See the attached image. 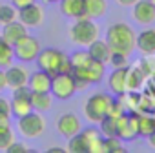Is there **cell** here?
<instances>
[{
    "mask_svg": "<svg viewBox=\"0 0 155 153\" xmlns=\"http://www.w3.org/2000/svg\"><path fill=\"white\" fill-rule=\"evenodd\" d=\"M106 40L113 51H119L124 55H131L137 49V35L131 29V26L126 22L111 24L106 29Z\"/></svg>",
    "mask_w": 155,
    "mask_h": 153,
    "instance_id": "cell-1",
    "label": "cell"
},
{
    "mask_svg": "<svg viewBox=\"0 0 155 153\" xmlns=\"http://www.w3.org/2000/svg\"><path fill=\"white\" fill-rule=\"evenodd\" d=\"M35 62H37L38 69L49 73L51 76L57 75V73H71L73 71L69 57L66 53H62L60 49H55V47L40 49V53L35 58Z\"/></svg>",
    "mask_w": 155,
    "mask_h": 153,
    "instance_id": "cell-2",
    "label": "cell"
},
{
    "mask_svg": "<svg viewBox=\"0 0 155 153\" xmlns=\"http://www.w3.org/2000/svg\"><path fill=\"white\" fill-rule=\"evenodd\" d=\"M99 35H101V29L95 24V20L86 18V17L77 18L75 24L69 28V38L82 47H88L91 42H95L99 38Z\"/></svg>",
    "mask_w": 155,
    "mask_h": 153,
    "instance_id": "cell-3",
    "label": "cell"
},
{
    "mask_svg": "<svg viewBox=\"0 0 155 153\" xmlns=\"http://www.w3.org/2000/svg\"><path fill=\"white\" fill-rule=\"evenodd\" d=\"M111 102H113V99L108 93H93L84 104V117L88 119V122L99 124L110 113Z\"/></svg>",
    "mask_w": 155,
    "mask_h": 153,
    "instance_id": "cell-4",
    "label": "cell"
},
{
    "mask_svg": "<svg viewBox=\"0 0 155 153\" xmlns=\"http://www.w3.org/2000/svg\"><path fill=\"white\" fill-rule=\"evenodd\" d=\"M18 133L24 138H38L44 131H46V120L38 111H31L24 117L18 119Z\"/></svg>",
    "mask_w": 155,
    "mask_h": 153,
    "instance_id": "cell-5",
    "label": "cell"
},
{
    "mask_svg": "<svg viewBox=\"0 0 155 153\" xmlns=\"http://www.w3.org/2000/svg\"><path fill=\"white\" fill-rule=\"evenodd\" d=\"M77 88H75V79L71 73H57L51 79V90L49 93L53 95V99L58 100H68L75 95Z\"/></svg>",
    "mask_w": 155,
    "mask_h": 153,
    "instance_id": "cell-6",
    "label": "cell"
},
{
    "mask_svg": "<svg viewBox=\"0 0 155 153\" xmlns=\"http://www.w3.org/2000/svg\"><path fill=\"white\" fill-rule=\"evenodd\" d=\"M42 46L38 42V38L31 37V35H26L22 37L17 44H13V51H15V58L20 60V62H33L38 53H40Z\"/></svg>",
    "mask_w": 155,
    "mask_h": 153,
    "instance_id": "cell-7",
    "label": "cell"
},
{
    "mask_svg": "<svg viewBox=\"0 0 155 153\" xmlns=\"http://www.w3.org/2000/svg\"><path fill=\"white\" fill-rule=\"evenodd\" d=\"M104 73H106V64L99 62V60H91L90 66L82 67V69H73L71 75H73V79L77 80H82L86 82L88 86L90 84H99L102 79H104Z\"/></svg>",
    "mask_w": 155,
    "mask_h": 153,
    "instance_id": "cell-8",
    "label": "cell"
},
{
    "mask_svg": "<svg viewBox=\"0 0 155 153\" xmlns=\"http://www.w3.org/2000/svg\"><path fill=\"white\" fill-rule=\"evenodd\" d=\"M137 120H139V113H122L120 117H117V131H115V135L122 142L124 140H133L135 137H139Z\"/></svg>",
    "mask_w": 155,
    "mask_h": 153,
    "instance_id": "cell-9",
    "label": "cell"
},
{
    "mask_svg": "<svg viewBox=\"0 0 155 153\" xmlns=\"http://www.w3.org/2000/svg\"><path fill=\"white\" fill-rule=\"evenodd\" d=\"M131 17L140 26H151L155 22V6L151 0H139L137 4L131 6Z\"/></svg>",
    "mask_w": 155,
    "mask_h": 153,
    "instance_id": "cell-10",
    "label": "cell"
},
{
    "mask_svg": "<svg viewBox=\"0 0 155 153\" xmlns=\"http://www.w3.org/2000/svg\"><path fill=\"white\" fill-rule=\"evenodd\" d=\"M18 20L26 26V28H37L44 22V9L42 6H38L37 2L24 6L18 9Z\"/></svg>",
    "mask_w": 155,
    "mask_h": 153,
    "instance_id": "cell-11",
    "label": "cell"
},
{
    "mask_svg": "<svg viewBox=\"0 0 155 153\" xmlns=\"http://www.w3.org/2000/svg\"><path fill=\"white\" fill-rule=\"evenodd\" d=\"M81 129H82L81 119L77 117L75 113H64V115L57 120V131H58L62 137H66V138H69V137H73V135H77V133H81Z\"/></svg>",
    "mask_w": 155,
    "mask_h": 153,
    "instance_id": "cell-12",
    "label": "cell"
},
{
    "mask_svg": "<svg viewBox=\"0 0 155 153\" xmlns=\"http://www.w3.org/2000/svg\"><path fill=\"white\" fill-rule=\"evenodd\" d=\"M4 71H6L8 88H11V90H15V88H18V86H26L28 80H29V71H28L24 66L11 64V66L6 67Z\"/></svg>",
    "mask_w": 155,
    "mask_h": 153,
    "instance_id": "cell-13",
    "label": "cell"
},
{
    "mask_svg": "<svg viewBox=\"0 0 155 153\" xmlns=\"http://www.w3.org/2000/svg\"><path fill=\"white\" fill-rule=\"evenodd\" d=\"M126 69L128 67H113V73L108 76V88L115 95L128 93V82H126Z\"/></svg>",
    "mask_w": 155,
    "mask_h": 153,
    "instance_id": "cell-14",
    "label": "cell"
},
{
    "mask_svg": "<svg viewBox=\"0 0 155 153\" xmlns=\"http://www.w3.org/2000/svg\"><path fill=\"white\" fill-rule=\"evenodd\" d=\"M88 51H90V55H91L93 60H99L102 64H108L110 58H111V53H113V49L108 44V40H101V38H97L95 42H91L88 46Z\"/></svg>",
    "mask_w": 155,
    "mask_h": 153,
    "instance_id": "cell-15",
    "label": "cell"
},
{
    "mask_svg": "<svg viewBox=\"0 0 155 153\" xmlns=\"http://www.w3.org/2000/svg\"><path fill=\"white\" fill-rule=\"evenodd\" d=\"M28 35V28L17 18V20H13V22H9V24H6V26H2V37L13 46V44H17L22 37H26Z\"/></svg>",
    "mask_w": 155,
    "mask_h": 153,
    "instance_id": "cell-16",
    "label": "cell"
},
{
    "mask_svg": "<svg viewBox=\"0 0 155 153\" xmlns=\"http://www.w3.org/2000/svg\"><path fill=\"white\" fill-rule=\"evenodd\" d=\"M51 79L53 76L42 69L35 71L29 75V80H28V86L31 91H49L51 90Z\"/></svg>",
    "mask_w": 155,
    "mask_h": 153,
    "instance_id": "cell-17",
    "label": "cell"
},
{
    "mask_svg": "<svg viewBox=\"0 0 155 153\" xmlns=\"http://www.w3.org/2000/svg\"><path fill=\"white\" fill-rule=\"evenodd\" d=\"M137 49L144 55L155 53V28L151 29H142L137 35Z\"/></svg>",
    "mask_w": 155,
    "mask_h": 153,
    "instance_id": "cell-18",
    "label": "cell"
},
{
    "mask_svg": "<svg viewBox=\"0 0 155 153\" xmlns=\"http://www.w3.org/2000/svg\"><path fill=\"white\" fill-rule=\"evenodd\" d=\"M31 106L35 111L38 113H44V111H49L51 106H53V95L49 91H31Z\"/></svg>",
    "mask_w": 155,
    "mask_h": 153,
    "instance_id": "cell-19",
    "label": "cell"
},
{
    "mask_svg": "<svg viewBox=\"0 0 155 153\" xmlns=\"http://www.w3.org/2000/svg\"><path fill=\"white\" fill-rule=\"evenodd\" d=\"M60 11L68 18H82L84 17V0H60Z\"/></svg>",
    "mask_w": 155,
    "mask_h": 153,
    "instance_id": "cell-20",
    "label": "cell"
},
{
    "mask_svg": "<svg viewBox=\"0 0 155 153\" xmlns=\"http://www.w3.org/2000/svg\"><path fill=\"white\" fill-rule=\"evenodd\" d=\"M106 9H108L106 0H84V17L86 18H91V20L102 18Z\"/></svg>",
    "mask_w": 155,
    "mask_h": 153,
    "instance_id": "cell-21",
    "label": "cell"
},
{
    "mask_svg": "<svg viewBox=\"0 0 155 153\" xmlns=\"http://www.w3.org/2000/svg\"><path fill=\"white\" fill-rule=\"evenodd\" d=\"M144 79H146V75H144V71L140 69V66H139V64H137V66H133V67H128V69H126L128 91H135V90H139V88L142 86Z\"/></svg>",
    "mask_w": 155,
    "mask_h": 153,
    "instance_id": "cell-22",
    "label": "cell"
},
{
    "mask_svg": "<svg viewBox=\"0 0 155 153\" xmlns=\"http://www.w3.org/2000/svg\"><path fill=\"white\" fill-rule=\"evenodd\" d=\"M66 151H69V153H90L88 138L82 135V131L68 138V148H66Z\"/></svg>",
    "mask_w": 155,
    "mask_h": 153,
    "instance_id": "cell-23",
    "label": "cell"
},
{
    "mask_svg": "<svg viewBox=\"0 0 155 153\" xmlns=\"http://www.w3.org/2000/svg\"><path fill=\"white\" fill-rule=\"evenodd\" d=\"M15 60V51H13V46L0 35V69H6L13 64Z\"/></svg>",
    "mask_w": 155,
    "mask_h": 153,
    "instance_id": "cell-24",
    "label": "cell"
},
{
    "mask_svg": "<svg viewBox=\"0 0 155 153\" xmlns=\"http://www.w3.org/2000/svg\"><path fill=\"white\" fill-rule=\"evenodd\" d=\"M137 131H139V137H146V138H148V137L155 131V115H148V113L139 115Z\"/></svg>",
    "mask_w": 155,
    "mask_h": 153,
    "instance_id": "cell-25",
    "label": "cell"
},
{
    "mask_svg": "<svg viewBox=\"0 0 155 153\" xmlns=\"http://www.w3.org/2000/svg\"><path fill=\"white\" fill-rule=\"evenodd\" d=\"M9 104H11V115H15L17 119H20V117H24V115L33 111V106H31L29 99H17V97H13V100Z\"/></svg>",
    "mask_w": 155,
    "mask_h": 153,
    "instance_id": "cell-26",
    "label": "cell"
},
{
    "mask_svg": "<svg viewBox=\"0 0 155 153\" xmlns=\"http://www.w3.org/2000/svg\"><path fill=\"white\" fill-rule=\"evenodd\" d=\"M69 60H71L73 69H82V67L90 66L93 58H91V55H90L88 49H77V51H73L69 55Z\"/></svg>",
    "mask_w": 155,
    "mask_h": 153,
    "instance_id": "cell-27",
    "label": "cell"
},
{
    "mask_svg": "<svg viewBox=\"0 0 155 153\" xmlns=\"http://www.w3.org/2000/svg\"><path fill=\"white\" fill-rule=\"evenodd\" d=\"M18 18V9L13 4H0V26H6Z\"/></svg>",
    "mask_w": 155,
    "mask_h": 153,
    "instance_id": "cell-28",
    "label": "cell"
},
{
    "mask_svg": "<svg viewBox=\"0 0 155 153\" xmlns=\"http://www.w3.org/2000/svg\"><path fill=\"white\" fill-rule=\"evenodd\" d=\"M101 135L102 137H113L115 131H117V119L111 117V115H106L101 122Z\"/></svg>",
    "mask_w": 155,
    "mask_h": 153,
    "instance_id": "cell-29",
    "label": "cell"
},
{
    "mask_svg": "<svg viewBox=\"0 0 155 153\" xmlns=\"http://www.w3.org/2000/svg\"><path fill=\"white\" fill-rule=\"evenodd\" d=\"M104 144H106V153H122L124 151V146H122V140L113 135V137H104Z\"/></svg>",
    "mask_w": 155,
    "mask_h": 153,
    "instance_id": "cell-30",
    "label": "cell"
},
{
    "mask_svg": "<svg viewBox=\"0 0 155 153\" xmlns=\"http://www.w3.org/2000/svg\"><path fill=\"white\" fill-rule=\"evenodd\" d=\"M139 66H140V69L144 71L146 76H148V75H155V53L144 55V58L139 62Z\"/></svg>",
    "mask_w": 155,
    "mask_h": 153,
    "instance_id": "cell-31",
    "label": "cell"
},
{
    "mask_svg": "<svg viewBox=\"0 0 155 153\" xmlns=\"http://www.w3.org/2000/svg\"><path fill=\"white\" fill-rule=\"evenodd\" d=\"M13 142H15V135H13L11 128H8V129H0V151H6Z\"/></svg>",
    "mask_w": 155,
    "mask_h": 153,
    "instance_id": "cell-32",
    "label": "cell"
},
{
    "mask_svg": "<svg viewBox=\"0 0 155 153\" xmlns=\"http://www.w3.org/2000/svg\"><path fill=\"white\" fill-rule=\"evenodd\" d=\"M108 64H111L113 67H128V66H130V62H128V55L119 53V51H113V53H111V58H110Z\"/></svg>",
    "mask_w": 155,
    "mask_h": 153,
    "instance_id": "cell-33",
    "label": "cell"
},
{
    "mask_svg": "<svg viewBox=\"0 0 155 153\" xmlns=\"http://www.w3.org/2000/svg\"><path fill=\"white\" fill-rule=\"evenodd\" d=\"M13 97H17V99H29V97H31V90H29V86L26 84V86H18V88H15V90H13Z\"/></svg>",
    "mask_w": 155,
    "mask_h": 153,
    "instance_id": "cell-34",
    "label": "cell"
},
{
    "mask_svg": "<svg viewBox=\"0 0 155 153\" xmlns=\"http://www.w3.org/2000/svg\"><path fill=\"white\" fill-rule=\"evenodd\" d=\"M6 151H8V153H28V148H26L22 142H17V140H15Z\"/></svg>",
    "mask_w": 155,
    "mask_h": 153,
    "instance_id": "cell-35",
    "label": "cell"
},
{
    "mask_svg": "<svg viewBox=\"0 0 155 153\" xmlns=\"http://www.w3.org/2000/svg\"><path fill=\"white\" fill-rule=\"evenodd\" d=\"M0 113L2 115H11V104L4 97H0Z\"/></svg>",
    "mask_w": 155,
    "mask_h": 153,
    "instance_id": "cell-36",
    "label": "cell"
},
{
    "mask_svg": "<svg viewBox=\"0 0 155 153\" xmlns=\"http://www.w3.org/2000/svg\"><path fill=\"white\" fill-rule=\"evenodd\" d=\"M8 128H11L9 115H2V113H0V129H8Z\"/></svg>",
    "mask_w": 155,
    "mask_h": 153,
    "instance_id": "cell-37",
    "label": "cell"
},
{
    "mask_svg": "<svg viewBox=\"0 0 155 153\" xmlns=\"http://www.w3.org/2000/svg\"><path fill=\"white\" fill-rule=\"evenodd\" d=\"M35 0H11V4L17 8V9H20V8H24V6H29V4H33Z\"/></svg>",
    "mask_w": 155,
    "mask_h": 153,
    "instance_id": "cell-38",
    "label": "cell"
},
{
    "mask_svg": "<svg viewBox=\"0 0 155 153\" xmlns=\"http://www.w3.org/2000/svg\"><path fill=\"white\" fill-rule=\"evenodd\" d=\"M8 88V80H6V71L0 69V93H2L4 90Z\"/></svg>",
    "mask_w": 155,
    "mask_h": 153,
    "instance_id": "cell-39",
    "label": "cell"
},
{
    "mask_svg": "<svg viewBox=\"0 0 155 153\" xmlns=\"http://www.w3.org/2000/svg\"><path fill=\"white\" fill-rule=\"evenodd\" d=\"M115 2H117L119 6H124V8H131L133 4L139 2V0H115Z\"/></svg>",
    "mask_w": 155,
    "mask_h": 153,
    "instance_id": "cell-40",
    "label": "cell"
},
{
    "mask_svg": "<svg viewBox=\"0 0 155 153\" xmlns=\"http://www.w3.org/2000/svg\"><path fill=\"white\" fill-rule=\"evenodd\" d=\"M64 151H66L64 148H49L48 149V153H64Z\"/></svg>",
    "mask_w": 155,
    "mask_h": 153,
    "instance_id": "cell-41",
    "label": "cell"
},
{
    "mask_svg": "<svg viewBox=\"0 0 155 153\" xmlns=\"http://www.w3.org/2000/svg\"><path fill=\"white\" fill-rule=\"evenodd\" d=\"M148 140H150V146H151V148L155 149V131H153V133H151V135L148 137Z\"/></svg>",
    "mask_w": 155,
    "mask_h": 153,
    "instance_id": "cell-42",
    "label": "cell"
},
{
    "mask_svg": "<svg viewBox=\"0 0 155 153\" xmlns=\"http://www.w3.org/2000/svg\"><path fill=\"white\" fill-rule=\"evenodd\" d=\"M44 2H48V4H55V2H60V0H44Z\"/></svg>",
    "mask_w": 155,
    "mask_h": 153,
    "instance_id": "cell-43",
    "label": "cell"
},
{
    "mask_svg": "<svg viewBox=\"0 0 155 153\" xmlns=\"http://www.w3.org/2000/svg\"><path fill=\"white\" fill-rule=\"evenodd\" d=\"M151 4H153V6H155V0H151Z\"/></svg>",
    "mask_w": 155,
    "mask_h": 153,
    "instance_id": "cell-44",
    "label": "cell"
},
{
    "mask_svg": "<svg viewBox=\"0 0 155 153\" xmlns=\"http://www.w3.org/2000/svg\"><path fill=\"white\" fill-rule=\"evenodd\" d=\"M153 115H155V111H153Z\"/></svg>",
    "mask_w": 155,
    "mask_h": 153,
    "instance_id": "cell-45",
    "label": "cell"
}]
</instances>
